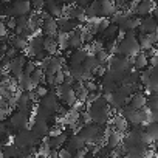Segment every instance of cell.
<instances>
[{
    "label": "cell",
    "mask_w": 158,
    "mask_h": 158,
    "mask_svg": "<svg viewBox=\"0 0 158 158\" xmlns=\"http://www.w3.org/2000/svg\"><path fill=\"white\" fill-rule=\"evenodd\" d=\"M152 153H150V149L146 147V146H132L129 150H127V158H149Z\"/></svg>",
    "instance_id": "23"
},
{
    "label": "cell",
    "mask_w": 158,
    "mask_h": 158,
    "mask_svg": "<svg viewBox=\"0 0 158 158\" xmlns=\"http://www.w3.org/2000/svg\"><path fill=\"white\" fill-rule=\"evenodd\" d=\"M149 68H150V71H152V76L158 77V65H156V67H153V68H152V67H149Z\"/></svg>",
    "instance_id": "45"
},
{
    "label": "cell",
    "mask_w": 158,
    "mask_h": 158,
    "mask_svg": "<svg viewBox=\"0 0 158 158\" xmlns=\"http://www.w3.org/2000/svg\"><path fill=\"white\" fill-rule=\"evenodd\" d=\"M77 6H81V8H84V10H87L90 5H92V2H89V0H77V2H74Z\"/></svg>",
    "instance_id": "43"
},
{
    "label": "cell",
    "mask_w": 158,
    "mask_h": 158,
    "mask_svg": "<svg viewBox=\"0 0 158 158\" xmlns=\"http://www.w3.org/2000/svg\"><path fill=\"white\" fill-rule=\"evenodd\" d=\"M102 96L109 101V104H110L112 110H115V112L123 110V109L129 104V99H127L124 95H121L118 90H116L115 93H112V95H102Z\"/></svg>",
    "instance_id": "15"
},
{
    "label": "cell",
    "mask_w": 158,
    "mask_h": 158,
    "mask_svg": "<svg viewBox=\"0 0 158 158\" xmlns=\"http://www.w3.org/2000/svg\"><path fill=\"white\" fill-rule=\"evenodd\" d=\"M45 85L50 89L56 87V74L54 73H45Z\"/></svg>",
    "instance_id": "41"
},
{
    "label": "cell",
    "mask_w": 158,
    "mask_h": 158,
    "mask_svg": "<svg viewBox=\"0 0 158 158\" xmlns=\"http://www.w3.org/2000/svg\"><path fill=\"white\" fill-rule=\"evenodd\" d=\"M85 158H98V155H96V153H92V152H87Z\"/></svg>",
    "instance_id": "46"
},
{
    "label": "cell",
    "mask_w": 158,
    "mask_h": 158,
    "mask_svg": "<svg viewBox=\"0 0 158 158\" xmlns=\"http://www.w3.org/2000/svg\"><path fill=\"white\" fill-rule=\"evenodd\" d=\"M119 36H121V31H119L118 25H115V23L110 22L109 28L104 31V34L101 36V39L104 42H107V40H119Z\"/></svg>",
    "instance_id": "28"
},
{
    "label": "cell",
    "mask_w": 158,
    "mask_h": 158,
    "mask_svg": "<svg viewBox=\"0 0 158 158\" xmlns=\"http://www.w3.org/2000/svg\"><path fill=\"white\" fill-rule=\"evenodd\" d=\"M144 130L153 143H158V123H149L147 126H144Z\"/></svg>",
    "instance_id": "34"
},
{
    "label": "cell",
    "mask_w": 158,
    "mask_h": 158,
    "mask_svg": "<svg viewBox=\"0 0 158 158\" xmlns=\"http://www.w3.org/2000/svg\"><path fill=\"white\" fill-rule=\"evenodd\" d=\"M59 44H57V37L56 36H48L45 37V51L50 56H56L59 54Z\"/></svg>",
    "instance_id": "30"
},
{
    "label": "cell",
    "mask_w": 158,
    "mask_h": 158,
    "mask_svg": "<svg viewBox=\"0 0 158 158\" xmlns=\"http://www.w3.org/2000/svg\"><path fill=\"white\" fill-rule=\"evenodd\" d=\"M33 112L34 109H25V110H16L14 113L10 115V127L13 129L14 135L22 132V130H27L30 129L28 124H31V119H33Z\"/></svg>",
    "instance_id": "3"
},
{
    "label": "cell",
    "mask_w": 158,
    "mask_h": 158,
    "mask_svg": "<svg viewBox=\"0 0 158 158\" xmlns=\"http://www.w3.org/2000/svg\"><path fill=\"white\" fill-rule=\"evenodd\" d=\"M110 126H112L113 130H116V132H119V133H123V135H127V132H129V129H130L129 121H127L126 118H123L119 113L115 115V116L110 119Z\"/></svg>",
    "instance_id": "22"
},
{
    "label": "cell",
    "mask_w": 158,
    "mask_h": 158,
    "mask_svg": "<svg viewBox=\"0 0 158 158\" xmlns=\"http://www.w3.org/2000/svg\"><path fill=\"white\" fill-rule=\"evenodd\" d=\"M150 77H152V71H150V68H147V70L141 71V77H139V81H141V87H144V89H146V87L149 85Z\"/></svg>",
    "instance_id": "39"
},
{
    "label": "cell",
    "mask_w": 158,
    "mask_h": 158,
    "mask_svg": "<svg viewBox=\"0 0 158 158\" xmlns=\"http://www.w3.org/2000/svg\"><path fill=\"white\" fill-rule=\"evenodd\" d=\"M85 45V40H84V25L81 28H77L74 33L68 34V51H74V50H79Z\"/></svg>",
    "instance_id": "14"
},
{
    "label": "cell",
    "mask_w": 158,
    "mask_h": 158,
    "mask_svg": "<svg viewBox=\"0 0 158 158\" xmlns=\"http://www.w3.org/2000/svg\"><path fill=\"white\" fill-rule=\"evenodd\" d=\"M87 112L90 115L92 123H95L98 126H106L112 119V107L104 96H99L96 101H93L89 106Z\"/></svg>",
    "instance_id": "2"
},
{
    "label": "cell",
    "mask_w": 158,
    "mask_h": 158,
    "mask_svg": "<svg viewBox=\"0 0 158 158\" xmlns=\"http://www.w3.org/2000/svg\"><path fill=\"white\" fill-rule=\"evenodd\" d=\"M8 44L14 48H17L19 51H27L28 50V45H30V39L23 37V36H17V34H10V40Z\"/></svg>",
    "instance_id": "24"
},
{
    "label": "cell",
    "mask_w": 158,
    "mask_h": 158,
    "mask_svg": "<svg viewBox=\"0 0 158 158\" xmlns=\"http://www.w3.org/2000/svg\"><path fill=\"white\" fill-rule=\"evenodd\" d=\"M39 158H44V156H39Z\"/></svg>",
    "instance_id": "49"
},
{
    "label": "cell",
    "mask_w": 158,
    "mask_h": 158,
    "mask_svg": "<svg viewBox=\"0 0 158 158\" xmlns=\"http://www.w3.org/2000/svg\"><path fill=\"white\" fill-rule=\"evenodd\" d=\"M95 56H96V59L99 60V64L102 65V67H107L109 68V62H110V59H112V54L110 53H107L106 50H99V51H96V53H93Z\"/></svg>",
    "instance_id": "36"
},
{
    "label": "cell",
    "mask_w": 158,
    "mask_h": 158,
    "mask_svg": "<svg viewBox=\"0 0 158 158\" xmlns=\"http://www.w3.org/2000/svg\"><path fill=\"white\" fill-rule=\"evenodd\" d=\"M57 34H59L57 20L42 11V36L48 37V36H57Z\"/></svg>",
    "instance_id": "11"
},
{
    "label": "cell",
    "mask_w": 158,
    "mask_h": 158,
    "mask_svg": "<svg viewBox=\"0 0 158 158\" xmlns=\"http://www.w3.org/2000/svg\"><path fill=\"white\" fill-rule=\"evenodd\" d=\"M85 89L89 90V93H98V92H101L99 82H96L95 79H92V81H87V82H85ZM101 93H102V92H101Z\"/></svg>",
    "instance_id": "40"
},
{
    "label": "cell",
    "mask_w": 158,
    "mask_h": 158,
    "mask_svg": "<svg viewBox=\"0 0 158 158\" xmlns=\"http://www.w3.org/2000/svg\"><path fill=\"white\" fill-rule=\"evenodd\" d=\"M44 51H45V36L39 34V36H36V37H33L30 40V45H28V50L25 51V54L30 59L36 60L37 56H40Z\"/></svg>",
    "instance_id": "8"
},
{
    "label": "cell",
    "mask_w": 158,
    "mask_h": 158,
    "mask_svg": "<svg viewBox=\"0 0 158 158\" xmlns=\"http://www.w3.org/2000/svg\"><path fill=\"white\" fill-rule=\"evenodd\" d=\"M59 158H73V155L64 147V149H60L59 150Z\"/></svg>",
    "instance_id": "44"
},
{
    "label": "cell",
    "mask_w": 158,
    "mask_h": 158,
    "mask_svg": "<svg viewBox=\"0 0 158 158\" xmlns=\"http://www.w3.org/2000/svg\"><path fill=\"white\" fill-rule=\"evenodd\" d=\"M65 6H67V3H59V2H54V0H50V2H45L44 13L50 14L51 17H54L57 20V19H60L64 16Z\"/></svg>",
    "instance_id": "17"
},
{
    "label": "cell",
    "mask_w": 158,
    "mask_h": 158,
    "mask_svg": "<svg viewBox=\"0 0 158 158\" xmlns=\"http://www.w3.org/2000/svg\"><path fill=\"white\" fill-rule=\"evenodd\" d=\"M53 90L59 95V99H60V104L62 106H65V107H74L77 104V96H76V92H74L73 85L62 84V85L54 87Z\"/></svg>",
    "instance_id": "5"
},
{
    "label": "cell",
    "mask_w": 158,
    "mask_h": 158,
    "mask_svg": "<svg viewBox=\"0 0 158 158\" xmlns=\"http://www.w3.org/2000/svg\"><path fill=\"white\" fill-rule=\"evenodd\" d=\"M11 6H13V17L14 19L33 14V5L28 0H14V2H11Z\"/></svg>",
    "instance_id": "12"
},
{
    "label": "cell",
    "mask_w": 158,
    "mask_h": 158,
    "mask_svg": "<svg viewBox=\"0 0 158 158\" xmlns=\"http://www.w3.org/2000/svg\"><path fill=\"white\" fill-rule=\"evenodd\" d=\"M156 31H158V23H156V20H155L153 16L146 17V19H141L138 33H141V34H153Z\"/></svg>",
    "instance_id": "20"
},
{
    "label": "cell",
    "mask_w": 158,
    "mask_h": 158,
    "mask_svg": "<svg viewBox=\"0 0 158 158\" xmlns=\"http://www.w3.org/2000/svg\"><path fill=\"white\" fill-rule=\"evenodd\" d=\"M39 106L44 107V109H47V110H50V112H53L54 115H57V112H59V109H60V99H59V95L51 89L50 93H48L47 96H44V98L39 99Z\"/></svg>",
    "instance_id": "10"
},
{
    "label": "cell",
    "mask_w": 158,
    "mask_h": 158,
    "mask_svg": "<svg viewBox=\"0 0 158 158\" xmlns=\"http://www.w3.org/2000/svg\"><path fill=\"white\" fill-rule=\"evenodd\" d=\"M113 158H127V155H115Z\"/></svg>",
    "instance_id": "48"
},
{
    "label": "cell",
    "mask_w": 158,
    "mask_h": 158,
    "mask_svg": "<svg viewBox=\"0 0 158 158\" xmlns=\"http://www.w3.org/2000/svg\"><path fill=\"white\" fill-rule=\"evenodd\" d=\"M30 129L40 138V139H44V138H47L48 135H50V124L47 123V121H44V119H40V118H37V116H33V119H31V124H30Z\"/></svg>",
    "instance_id": "13"
},
{
    "label": "cell",
    "mask_w": 158,
    "mask_h": 158,
    "mask_svg": "<svg viewBox=\"0 0 158 158\" xmlns=\"http://www.w3.org/2000/svg\"><path fill=\"white\" fill-rule=\"evenodd\" d=\"M152 16H158V2H155V11H153Z\"/></svg>",
    "instance_id": "47"
},
{
    "label": "cell",
    "mask_w": 158,
    "mask_h": 158,
    "mask_svg": "<svg viewBox=\"0 0 158 158\" xmlns=\"http://www.w3.org/2000/svg\"><path fill=\"white\" fill-rule=\"evenodd\" d=\"M155 11V2L152 0H143V2L138 3V8H136V16L139 19H146V17H150Z\"/></svg>",
    "instance_id": "21"
},
{
    "label": "cell",
    "mask_w": 158,
    "mask_h": 158,
    "mask_svg": "<svg viewBox=\"0 0 158 158\" xmlns=\"http://www.w3.org/2000/svg\"><path fill=\"white\" fill-rule=\"evenodd\" d=\"M34 116H37V118H40V119H44V121H47V123H50V121H53L54 119V113L53 112H50V110H47V109H44V107H40V106H37L36 109H34Z\"/></svg>",
    "instance_id": "33"
},
{
    "label": "cell",
    "mask_w": 158,
    "mask_h": 158,
    "mask_svg": "<svg viewBox=\"0 0 158 158\" xmlns=\"http://www.w3.org/2000/svg\"><path fill=\"white\" fill-rule=\"evenodd\" d=\"M132 60H133V70H136L139 73L144 71V70H147V65H149V56H147V53L141 51Z\"/></svg>",
    "instance_id": "25"
},
{
    "label": "cell",
    "mask_w": 158,
    "mask_h": 158,
    "mask_svg": "<svg viewBox=\"0 0 158 158\" xmlns=\"http://www.w3.org/2000/svg\"><path fill=\"white\" fill-rule=\"evenodd\" d=\"M109 70L127 74L133 70V60L129 57H123V56H112V59L109 62Z\"/></svg>",
    "instance_id": "6"
},
{
    "label": "cell",
    "mask_w": 158,
    "mask_h": 158,
    "mask_svg": "<svg viewBox=\"0 0 158 158\" xmlns=\"http://www.w3.org/2000/svg\"><path fill=\"white\" fill-rule=\"evenodd\" d=\"M82 67H84V70L87 71V73H95L99 67H101V64H99V60L96 59V56L95 54H89V57L85 59V62L82 64Z\"/></svg>",
    "instance_id": "31"
},
{
    "label": "cell",
    "mask_w": 158,
    "mask_h": 158,
    "mask_svg": "<svg viewBox=\"0 0 158 158\" xmlns=\"http://www.w3.org/2000/svg\"><path fill=\"white\" fill-rule=\"evenodd\" d=\"M147 107L150 109V112H158V93L147 96Z\"/></svg>",
    "instance_id": "38"
},
{
    "label": "cell",
    "mask_w": 158,
    "mask_h": 158,
    "mask_svg": "<svg viewBox=\"0 0 158 158\" xmlns=\"http://www.w3.org/2000/svg\"><path fill=\"white\" fill-rule=\"evenodd\" d=\"M138 34H139L138 31H130V33L121 36L113 56H123V57L133 59L138 53H141V47H139V42H138Z\"/></svg>",
    "instance_id": "1"
},
{
    "label": "cell",
    "mask_w": 158,
    "mask_h": 158,
    "mask_svg": "<svg viewBox=\"0 0 158 158\" xmlns=\"http://www.w3.org/2000/svg\"><path fill=\"white\" fill-rule=\"evenodd\" d=\"M90 48H92V44L90 45H84L82 48L74 50V51H68L67 53L68 65H82L85 62V59L89 57V54H90Z\"/></svg>",
    "instance_id": "9"
},
{
    "label": "cell",
    "mask_w": 158,
    "mask_h": 158,
    "mask_svg": "<svg viewBox=\"0 0 158 158\" xmlns=\"http://www.w3.org/2000/svg\"><path fill=\"white\" fill-rule=\"evenodd\" d=\"M85 147H87V144L84 143V139L79 136L77 133L70 135V138H68V141H67V144H65V149H67L71 155H74L76 152L82 150V149H85Z\"/></svg>",
    "instance_id": "18"
},
{
    "label": "cell",
    "mask_w": 158,
    "mask_h": 158,
    "mask_svg": "<svg viewBox=\"0 0 158 158\" xmlns=\"http://www.w3.org/2000/svg\"><path fill=\"white\" fill-rule=\"evenodd\" d=\"M101 127L102 126H98L95 123H90L87 126H82L81 129L77 130V135L84 139V143L89 146V144H96V139H98V135L101 132Z\"/></svg>",
    "instance_id": "7"
},
{
    "label": "cell",
    "mask_w": 158,
    "mask_h": 158,
    "mask_svg": "<svg viewBox=\"0 0 158 158\" xmlns=\"http://www.w3.org/2000/svg\"><path fill=\"white\" fill-rule=\"evenodd\" d=\"M16 82H17V87L20 89V92H33L34 90L33 81H31V74H28V73H23Z\"/></svg>",
    "instance_id": "29"
},
{
    "label": "cell",
    "mask_w": 158,
    "mask_h": 158,
    "mask_svg": "<svg viewBox=\"0 0 158 158\" xmlns=\"http://www.w3.org/2000/svg\"><path fill=\"white\" fill-rule=\"evenodd\" d=\"M19 149H36L42 139L31 130V129H27V130H22L19 133L14 135V141H13Z\"/></svg>",
    "instance_id": "4"
},
{
    "label": "cell",
    "mask_w": 158,
    "mask_h": 158,
    "mask_svg": "<svg viewBox=\"0 0 158 158\" xmlns=\"http://www.w3.org/2000/svg\"><path fill=\"white\" fill-rule=\"evenodd\" d=\"M116 153H115V149H112L110 146H107V144H104V146H101V149H99V152H98V158H113Z\"/></svg>",
    "instance_id": "37"
},
{
    "label": "cell",
    "mask_w": 158,
    "mask_h": 158,
    "mask_svg": "<svg viewBox=\"0 0 158 158\" xmlns=\"http://www.w3.org/2000/svg\"><path fill=\"white\" fill-rule=\"evenodd\" d=\"M2 156L5 158H20V149L13 143L10 146H5L2 149Z\"/></svg>",
    "instance_id": "32"
},
{
    "label": "cell",
    "mask_w": 158,
    "mask_h": 158,
    "mask_svg": "<svg viewBox=\"0 0 158 158\" xmlns=\"http://www.w3.org/2000/svg\"><path fill=\"white\" fill-rule=\"evenodd\" d=\"M37 68H39V67H37V62H36V60H33V59H28V62H27V65H25V73L33 74Z\"/></svg>",
    "instance_id": "42"
},
{
    "label": "cell",
    "mask_w": 158,
    "mask_h": 158,
    "mask_svg": "<svg viewBox=\"0 0 158 158\" xmlns=\"http://www.w3.org/2000/svg\"><path fill=\"white\" fill-rule=\"evenodd\" d=\"M129 106H132L135 110H143L144 107H147V93L143 90L135 92L129 99Z\"/></svg>",
    "instance_id": "19"
},
{
    "label": "cell",
    "mask_w": 158,
    "mask_h": 158,
    "mask_svg": "<svg viewBox=\"0 0 158 158\" xmlns=\"http://www.w3.org/2000/svg\"><path fill=\"white\" fill-rule=\"evenodd\" d=\"M2 158H5V156H2Z\"/></svg>",
    "instance_id": "50"
},
{
    "label": "cell",
    "mask_w": 158,
    "mask_h": 158,
    "mask_svg": "<svg viewBox=\"0 0 158 158\" xmlns=\"http://www.w3.org/2000/svg\"><path fill=\"white\" fill-rule=\"evenodd\" d=\"M101 10H102V19H112L118 13L115 2H109V0H101Z\"/></svg>",
    "instance_id": "27"
},
{
    "label": "cell",
    "mask_w": 158,
    "mask_h": 158,
    "mask_svg": "<svg viewBox=\"0 0 158 158\" xmlns=\"http://www.w3.org/2000/svg\"><path fill=\"white\" fill-rule=\"evenodd\" d=\"M138 42H139V47H141V51H144V53H147L149 50H152L153 48V44L150 42V39H149V36L147 34H138Z\"/></svg>",
    "instance_id": "35"
},
{
    "label": "cell",
    "mask_w": 158,
    "mask_h": 158,
    "mask_svg": "<svg viewBox=\"0 0 158 158\" xmlns=\"http://www.w3.org/2000/svg\"><path fill=\"white\" fill-rule=\"evenodd\" d=\"M81 27L82 25L79 22H76V20H73L67 16H62L60 19H57V28H59V33H62V34H71Z\"/></svg>",
    "instance_id": "16"
},
{
    "label": "cell",
    "mask_w": 158,
    "mask_h": 158,
    "mask_svg": "<svg viewBox=\"0 0 158 158\" xmlns=\"http://www.w3.org/2000/svg\"><path fill=\"white\" fill-rule=\"evenodd\" d=\"M123 141H124L123 133H119V132H116V130L110 129V132H109V135H107V139H106V144L116 150V149L123 144Z\"/></svg>",
    "instance_id": "26"
}]
</instances>
